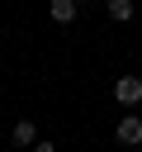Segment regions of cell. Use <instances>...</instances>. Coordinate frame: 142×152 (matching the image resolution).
Here are the masks:
<instances>
[{
	"label": "cell",
	"instance_id": "4",
	"mask_svg": "<svg viewBox=\"0 0 142 152\" xmlns=\"http://www.w3.org/2000/svg\"><path fill=\"white\" fill-rule=\"evenodd\" d=\"M47 10H52V19H57V24H71V19H76V0H52Z\"/></svg>",
	"mask_w": 142,
	"mask_h": 152
},
{
	"label": "cell",
	"instance_id": "2",
	"mask_svg": "<svg viewBox=\"0 0 142 152\" xmlns=\"http://www.w3.org/2000/svg\"><path fill=\"white\" fill-rule=\"evenodd\" d=\"M114 138H118L123 147H137V142H142V119H137V114H123L118 128H114Z\"/></svg>",
	"mask_w": 142,
	"mask_h": 152
},
{
	"label": "cell",
	"instance_id": "6",
	"mask_svg": "<svg viewBox=\"0 0 142 152\" xmlns=\"http://www.w3.org/2000/svg\"><path fill=\"white\" fill-rule=\"evenodd\" d=\"M38 152H57V147H52V142H47V138H43V142H38Z\"/></svg>",
	"mask_w": 142,
	"mask_h": 152
},
{
	"label": "cell",
	"instance_id": "3",
	"mask_svg": "<svg viewBox=\"0 0 142 152\" xmlns=\"http://www.w3.org/2000/svg\"><path fill=\"white\" fill-rule=\"evenodd\" d=\"M33 138H38V128H33V124H28V119H19V124H14V128H9V142H14V147H28V142H33Z\"/></svg>",
	"mask_w": 142,
	"mask_h": 152
},
{
	"label": "cell",
	"instance_id": "1",
	"mask_svg": "<svg viewBox=\"0 0 142 152\" xmlns=\"http://www.w3.org/2000/svg\"><path fill=\"white\" fill-rule=\"evenodd\" d=\"M114 100L133 109V104L142 100V81H137V76H118V81H114Z\"/></svg>",
	"mask_w": 142,
	"mask_h": 152
},
{
	"label": "cell",
	"instance_id": "5",
	"mask_svg": "<svg viewBox=\"0 0 142 152\" xmlns=\"http://www.w3.org/2000/svg\"><path fill=\"white\" fill-rule=\"evenodd\" d=\"M109 19L128 24V19H133V0H109Z\"/></svg>",
	"mask_w": 142,
	"mask_h": 152
}]
</instances>
